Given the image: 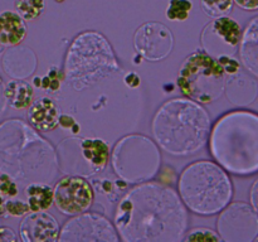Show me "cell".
Listing matches in <instances>:
<instances>
[{
  "instance_id": "6da1fadb",
  "label": "cell",
  "mask_w": 258,
  "mask_h": 242,
  "mask_svg": "<svg viewBox=\"0 0 258 242\" xmlns=\"http://www.w3.org/2000/svg\"><path fill=\"white\" fill-rule=\"evenodd\" d=\"M188 211L178 192L158 182L140 183L118 201L113 226L125 242H180Z\"/></svg>"
},
{
  "instance_id": "7a4b0ae2",
  "label": "cell",
  "mask_w": 258,
  "mask_h": 242,
  "mask_svg": "<svg viewBox=\"0 0 258 242\" xmlns=\"http://www.w3.org/2000/svg\"><path fill=\"white\" fill-rule=\"evenodd\" d=\"M151 131L164 151L174 156H188L208 141L211 117L201 103L189 98H173L156 111Z\"/></svg>"
},
{
  "instance_id": "3957f363",
  "label": "cell",
  "mask_w": 258,
  "mask_h": 242,
  "mask_svg": "<svg viewBox=\"0 0 258 242\" xmlns=\"http://www.w3.org/2000/svg\"><path fill=\"white\" fill-rule=\"evenodd\" d=\"M211 154L226 170L238 175L258 169V117L249 111H232L217 120L211 134Z\"/></svg>"
},
{
  "instance_id": "277c9868",
  "label": "cell",
  "mask_w": 258,
  "mask_h": 242,
  "mask_svg": "<svg viewBox=\"0 0 258 242\" xmlns=\"http://www.w3.org/2000/svg\"><path fill=\"white\" fill-rule=\"evenodd\" d=\"M178 194L186 209L199 216L219 213L233 197V184L219 164L198 160L183 169Z\"/></svg>"
},
{
  "instance_id": "5b68a950",
  "label": "cell",
  "mask_w": 258,
  "mask_h": 242,
  "mask_svg": "<svg viewBox=\"0 0 258 242\" xmlns=\"http://www.w3.org/2000/svg\"><path fill=\"white\" fill-rule=\"evenodd\" d=\"M112 45L101 33L86 30L73 39L64 63V76L76 91L91 87L117 72Z\"/></svg>"
},
{
  "instance_id": "8992f818",
  "label": "cell",
  "mask_w": 258,
  "mask_h": 242,
  "mask_svg": "<svg viewBox=\"0 0 258 242\" xmlns=\"http://www.w3.org/2000/svg\"><path fill=\"white\" fill-rule=\"evenodd\" d=\"M227 78L228 75L216 58L197 49L184 59L176 85L186 98L207 105L222 97Z\"/></svg>"
},
{
  "instance_id": "52a82bcc",
  "label": "cell",
  "mask_w": 258,
  "mask_h": 242,
  "mask_svg": "<svg viewBox=\"0 0 258 242\" xmlns=\"http://www.w3.org/2000/svg\"><path fill=\"white\" fill-rule=\"evenodd\" d=\"M160 151L144 135L121 139L112 151V166L126 183H141L154 178L160 166Z\"/></svg>"
},
{
  "instance_id": "ba28073f",
  "label": "cell",
  "mask_w": 258,
  "mask_h": 242,
  "mask_svg": "<svg viewBox=\"0 0 258 242\" xmlns=\"http://www.w3.org/2000/svg\"><path fill=\"white\" fill-rule=\"evenodd\" d=\"M217 233L227 242H256L258 217L251 204L233 202L221 211L217 221Z\"/></svg>"
},
{
  "instance_id": "9c48e42d",
  "label": "cell",
  "mask_w": 258,
  "mask_h": 242,
  "mask_svg": "<svg viewBox=\"0 0 258 242\" xmlns=\"http://www.w3.org/2000/svg\"><path fill=\"white\" fill-rule=\"evenodd\" d=\"M120 239L112 222L96 212H83L72 216L59 229L58 241L117 242Z\"/></svg>"
},
{
  "instance_id": "30bf717a",
  "label": "cell",
  "mask_w": 258,
  "mask_h": 242,
  "mask_svg": "<svg viewBox=\"0 0 258 242\" xmlns=\"http://www.w3.org/2000/svg\"><path fill=\"white\" fill-rule=\"evenodd\" d=\"M95 201V188L81 175H66L53 188V203L64 216L88 211Z\"/></svg>"
},
{
  "instance_id": "8fae6325",
  "label": "cell",
  "mask_w": 258,
  "mask_h": 242,
  "mask_svg": "<svg viewBox=\"0 0 258 242\" xmlns=\"http://www.w3.org/2000/svg\"><path fill=\"white\" fill-rule=\"evenodd\" d=\"M242 28L233 18L219 17L204 27L201 35L204 52L212 57L233 55L241 40Z\"/></svg>"
},
{
  "instance_id": "7c38bea8",
  "label": "cell",
  "mask_w": 258,
  "mask_h": 242,
  "mask_svg": "<svg viewBox=\"0 0 258 242\" xmlns=\"http://www.w3.org/2000/svg\"><path fill=\"white\" fill-rule=\"evenodd\" d=\"M174 37L168 27L159 22L141 24L134 34V48L149 62H160L171 53Z\"/></svg>"
},
{
  "instance_id": "4fadbf2b",
  "label": "cell",
  "mask_w": 258,
  "mask_h": 242,
  "mask_svg": "<svg viewBox=\"0 0 258 242\" xmlns=\"http://www.w3.org/2000/svg\"><path fill=\"white\" fill-rule=\"evenodd\" d=\"M73 146L68 143V140H63V145H66L67 159L62 158L60 163H71L78 158H82L80 175H95L100 173L107 166L108 158H110V148L107 144L101 139L96 138H83V139H71Z\"/></svg>"
},
{
  "instance_id": "5bb4252c",
  "label": "cell",
  "mask_w": 258,
  "mask_h": 242,
  "mask_svg": "<svg viewBox=\"0 0 258 242\" xmlns=\"http://www.w3.org/2000/svg\"><path fill=\"white\" fill-rule=\"evenodd\" d=\"M59 229L57 219L47 211L32 212L23 217L19 234L23 242H54Z\"/></svg>"
},
{
  "instance_id": "9a60e30c",
  "label": "cell",
  "mask_w": 258,
  "mask_h": 242,
  "mask_svg": "<svg viewBox=\"0 0 258 242\" xmlns=\"http://www.w3.org/2000/svg\"><path fill=\"white\" fill-rule=\"evenodd\" d=\"M28 110V121L40 133H50L58 128L59 106L52 98L43 96L33 101Z\"/></svg>"
},
{
  "instance_id": "2e32d148",
  "label": "cell",
  "mask_w": 258,
  "mask_h": 242,
  "mask_svg": "<svg viewBox=\"0 0 258 242\" xmlns=\"http://www.w3.org/2000/svg\"><path fill=\"white\" fill-rule=\"evenodd\" d=\"M37 58L29 48H14L8 50L3 57L4 72L15 80H24L34 72Z\"/></svg>"
},
{
  "instance_id": "e0dca14e",
  "label": "cell",
  "mask_w": 258,
  "mask_h": 242,
  "mask_svg": "<svg viewBox=\"0 0 258 242\" xmlns=\"http://www.w3.org/2000/svg\"><path fill=\"white\" fill-rule=\"evenodd\" d=\"M239 57L244 67L254 77L258 76V17L251 20L247 28L242 30L239 40Z\"/></svg>"
},
{
  "instance_id": "ac0fdd59",
  "label": "cell",
  "mask_w": 258,
  "mask_h": 242,
  "mask_svg": "<svg viewBox=\"0 0 258 242\" xmlns=\"http://www.w3.org/2000/svg\"><path fill=\"white\" fill-rule=\"evenodd\" d=\"M28 33L25 20L18 13H0V45L17 47L25 39Z\"/></svg>"
},
{
  "instance_id": "d6986e66",
  "label": "cell",
  "mask_w": 258,
  "mask_h": 242,
  "mask_svg": "<svg viewBox=\"0 0 258 242\" xmlns=\"http://www.w3.org/2000/svg\"><path fill=\"white\" fill-rule=\"evenodd\" d=\"M239 90L231 102L237 106H247L251 105L257 96V83L256 80H252L248 76L242 73L241 71L231 76V80L227 78L226 82V93L233 92V91Z\"/></svg>"
},
{
  "instance_id": "ffe728a7",
  "label": "cell",
  "mask_w": 258,
  "mask_h": 242,
  "mask_svg": "<svg viewBox=\"0 0 258 242\" xmlns=\"http://www.w3.org/2000/svg\"><path fill=\"white\" fill-rule=\"evenodd\" d=\"M4 96L13 108L27 110L34 101V88L24 80H13L5 85Z\"/></svg>"
},
{
  "instance_id": "44dd1931",
  "label": "cell",
  "mask_w": 258,
  "mask_h": 242,
  "mask_svg": "<svg viewBox=\"0 0 258 242\" xmlns=\"http://www.w3.org/2000/svg\"><path fill=\"white\" fill-rule=\"evenodd\" d=\"M30 212L48 211L53 204V188L47 183L33 182L24 189Z\"/></svg>"
},
{
  "instance_id": "7402d4cb",
  "label": "cell",
  "mask_w": 258,
  "mask_h": 242,
  "mask_svg": "<svg viewBox=\"0 0 258 242\" xmlns=\"http://www.w3.org/2000/svg\"><path fill=\"white\" fill-rule=\"evenodd\" d=\"M233 0H201V7L207 17L216 19L231 14L233 9Z\"/></svg>"
},
{
  "instance_id": "603a6c76",
  "label": "cell",
  "mask_w": 258,
  "mask_h": 242,
  "mask_svg": "<svg viewBox=\"0 0 258 242\" xmlns=\"http://www.w3.org/2000/svg\"><path fill=\"white\" fill-rule=\"evenodd\" d=\"M19 194V188L12 175L0 171V217H5V203Z\"/></svg>"
},
{
  "instance_id": "cb8c5ba5",
  "label": "cell",
  "mask_w": 258,
  "mask_h": 242,
  "mask_svg": "<svg viewBox=\"0 0 258 242\" xmlns=\"http://www.w3.org/2000/svg\"><path fill=\"white\" fill-rule=\"evenodd\" d=\"M15 9L23 19L32 22L44 10V0H15Z\"/></svg>"
},
{
  "instance_id": "d4e9b609",
  "label": "cell",
  "mask_w": 258,
  "mask_h": 242,
  "mask_svg": "<svg viewBox=\"0 0 258 242\" xmlns=\"http://www.w3.org/2000/svg\"><path fill=\"white\" fill-rule=\"evenodd\" d=\"M193 9L191 0H169L165 17L171 22H184Z\"/></svg>"
},
{
  "instance_id": "484cf974",
  "label": "cell",
  "mask_w": 258,
  "mask_h": 242,
  "mask_svg": "<svg viewBox=\"0 0 258 242\" xmlns=\"http://www.w3.org/2000/svg\"><path fill=\"white\" fill-rule=\"evenodd\" d=\"M66 78L64 72H59V70H55L54 67H52L48 72V75L40 77V88L43 90H48V92L54 93L59 90L60 82Z\"/></svg>"
},
{
  "instance_id": "4316f807",
  "label": "cell",
  "mask_w": 258,
  "mask_h": 242,
  "mask_svg": "<svg viewBox=\"0 0 258 242\" xmlns=\"http://www.w3.org/2000/svg\"><path fill=\"white\" fill-rule=\"evenodd\" d=\"M183 241H221V237L216 231L206 227H197L184 234Z\"/></svg>"
},
{
  "instance_id": "83f0119b",
  "label": "cell",
  "mask_w": 258,
  "mask_h": 242,
  "mask_svg": "<svg viewBox=\"0 0 258 242\" xmlns=\"http://www.w3.org/2000/svg\"><path fill=\"white\" fill-rule=\"evenodd\" d=\"M5 208V216H12V217H22L29 213L30 209L28 203L23 201H8L4 206Z\"/></svg>"
},
{
  "instance_id": "f1b7e54d",
  "label": "cell",
  "mask_w": 258,
  "mask_h": 242,
  "mask_svg": "<svg viewBox=\"0 0 258 242\" xmlns=\"http://www.w3.org/2000/svg\"><path fill=\"white\" fill-rule=\"evenodd\" d=\"M216 59L221 63V66L223 67V70L226 71V73L228 76H232L241 71V65L232 55H222V57L216 58Z\"/></svg>"
},
{
  "instance_id": "f546056e",
  "label": "cell",
  "mask_w": 258,
  "mask_h": 242,
  "mask_svg": "<svg viewBox=\"0 0 258 242\" xmlns=\"http://www.w3.org/2000/svg\"><path fill=\"white\" fill-rule=\"evenodd\" d=\"M58 126L63 129H68L73 135H78L81 130L80 124L71 115H59V117H58Z\"/></svg>"
},
{
  "instance_id": "4dcf8cb0",
  "label": "cell",
  "mask_w": 258,
  "mask_h": 242,
  "mask_svg": "<svg viewBox=\"0 0 258 242\" xmlns=\"http://www.w3.org/2000/svg\"><path fill=\"white\" fill-rule=\"evenodd\" d=\"M17 233L13 228L7 226H0V242H17Z\"/></svg>"
},
{
  "instance_id": "1f68e13d",
  "label": "cell",
  "mask_w": 258,
  "mask_h": 242,
  "mask_svg": "<svg viewBox=\"0 0 258 242\" xmlns=\"http://www.w3.org/2000/svg\"><path fill=\"white\" fill-rule=\"evenodd\" d=\"M123 83H125L127 87H131V88H136L140 86L141 83V78L140 76L138 75V73L135 72H128L127 75L123 77Z\"/></svg>"
},
{
  "instance_id": "d6a6232c",
  "label": "cell",
  "mask_w": 258,
  "mask_h": 242,
  "mask_svg": "<svg viewBox=\"0 0 258 242\" xmlns=\"http://www.w3.org/2000/svg\"><path fill=\"white\" fill-rule=\"evenodd\" d=\"M233 3L247 12H256L258 9V0H233Z\"/></svg>"
},
{
  "instance_id": "836d02e7",
  "label": "cell",
  "mask_w": 258,
  "mask_h": 242,
  "mask_svg": "<svg viewBox=\"0 0 258 242\" xmlns=\"http://www.w3.org/2000/svg\"><path fill=\"white\" fill-rule=\"evenodd\" d=\"M4 88H5V83L3 81V78L0 77V117L4 113L5 108H7V100H5V96H4Z\"/></svg>"
},
{
  "instance_id": "e575fe53",
  "label": "cell",
  "mask_w": 258,
  "mask_h": 242,
  "mask_svg": "<svg viewBox=\"0 0 258 242\" xmlns=\"http://www.w3.org/2000/svg\"><path fill=\"white\" fill-rule=\"evenodd\" d=\"M257 186H258V180L253 182V186H252L251 188V196H249V198H251V207L254 209V211H257Z\"/></svg>"
},
{
  "instance_id": "d590c367",
  "label": "cell",
  "mask_w": 258,
  "mask_h": 242,
  "mask_svg": "<svg viewBox=\"0 0 258 242\" xmlns=\"http://www.w3.org/2000/svg\"><path fill=\"white\" fill-rule=\"evenodd\" d=\"M33 85H34L35 87H39V86H40V77L33 78Z\"/></svg>"
},
{
  "instance_id": "8d00e7d4",
  "label": "cell",
  "mask_w": 258,
  "mask_h": 242,
  "mask_svg": "<svg viewBox=\"0 0 258 242\" xmlns=\"http://www.w3.org/2000/svg\"><path fill=\"white\" fill-rule=\"evenodd\" d=\"M64 0H55V3H63Z\"/></svg>"
}]
</instances>
